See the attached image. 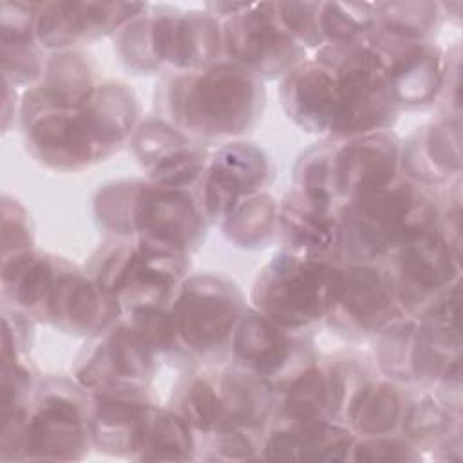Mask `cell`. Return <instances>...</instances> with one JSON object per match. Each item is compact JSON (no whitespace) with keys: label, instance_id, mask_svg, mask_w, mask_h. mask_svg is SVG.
<instances>
[{"label":"cell","instance_id":"cell-1","mask_svg":"<svg viewBox=\"0 0 463 463\" xmlns=\"http://www.w3.org/2000/svg\"><path fill=\"white\" fill-rule=\"evenodd\" d=\"M27 150L43 165L80 170L114 154L134 132L137 101L119 81L98 85L78 109L20 107Z\"/></svg>","mask_w":463,"mask_h":463},{"label":"cell","instance_id":"cell-2","mask_svg":"<svg viewBox=\"0 0 463 463\" xmlns=\"http://www.w3.org/2000/svg\"><path fill=\"white\" fill-rule=\"evenodd\" d=\"M439 206L430 186L409 177L347 203L336 217L335 253L345 264H374L407 241L438 226Z\"/></svg>","mask_w":463,"mask_h":463},{"label":"cell","instance_id":"cell-3","mask_svg":"<svg viewBox=\"0 0 463 463\" xmlns=\"http://www.w3.org/2000/svg\"><path fill=\"white\" fill-rule=\"evenodd\" d=\"M262 85L244 69L219 61L165 83V112L184 136L217 139L248 132L262 110Z\"/></svg>","mask_w":463,"mask_h":463},{"label":"cell","instance_id":"cell-4","mask_svg":"<svg viewBox=\"0 0 463 463\" xmlns=\"http://www.w3.org/2000/svg\"><path fill=\"white\" fill-rule=\"evenodd\" d=\"M99 224L121 239L145 237L188 253L204 235L206 219L197 201L179 188L121 181L98 192Z\"/></svg>","mask_w":463,"mask_h":463},{"label":"cell","instance_id":"cell-5","mask_svg":"<svg viewBox=\"0 0 463 463\" xmlns=\"http://www.w3.org/2000/svg\"><path fill=\"white\" fill-rule=\"evenodd\" d=\"M342 288V266L289 251L273 257L259 273L251 302L279 326L300 331L327 318Z\"/></svg>","mask_w":463,"mask_h":463},{"label":"cell","instance_id":"cell-6","mask_svg":"<svg viewBox=\"0 0 463 463\" xmlns=\"http://www.w3.org/2000/svg\"><path fill=\"white\" fill-rule=\"evenodd\" d=\"M92 394L63 378L42 382L5 459H81L92 447Z\"/></svg>","mask_w":463,"mask_h":463},{"label":"cell","instance_id":"cell-7","mask_svg":"<svg viewBox=\"0 0 463 463\" xmlns=\"http://www.w3.org/2000/svg\"><path fill=\"white\" fill-rule=\"evenodd\" d=\"M317 60L331 67L338 90V118L333 137L347 139L387 130L398 105L380 52L365 38L351 45H324Z\"/></svg>","mask_w":463,"mask_h":463},{"label":"cell","instance_id":"cell-8","mask_svg":"<svg viewBox=\"0 0 463 463\" xmlns=\"http://www.w3.org/2000/svg\"><path fill=\"white\" fill-rule=\"evenodd\" d=\"M246 311L242 295L222 275H194L183 280L168 306L181 360H212L232 344Z\"/></svg>","mask_w":463,"mask_h":463},{"label":"cell","instance_id":"cell-9","mask_svg":"<svg viewBox=\"0 0 463 463\" xmlns=\"http://www.w3.org/2000/svg\"><path fill=\"white\" fill-rule=\"evenodd\" d=\"M228 61L255 78H277L304 61V47L279 18L275 4H241L222 25Z\"/></svg>","mask_w":463,"mask_h":463},{"label":"cell","instance_id":"cell-10","mask_svg":"<svg viewBox=\"0 0 463 463\" xmlns=\"http://www.w3.org/2000/svg\"><path fill=\"white\" fill-rule=\"evenodd\" d=\"M96 338L78 360V383L90 394L146 398L156 373L154 349L125 320Z\"/></svg>","mask_w":463,"mask_h":463},{"label":"cell","instance_id":"cell-11","mask_svg":"<svg viewBox=\"0 0 463 463\" xmlns=\"http://www.w3.org/2000/svg\"><path fill=\"white\" fill-rule=\"evenodd\" d=\"M297 333L255 307L246 309L232 335V358L237 367L268 380L277 391L315 364L313 344Z\"/></svg>","mask_w":463,"mask_h":463},{"label":"cell","instance_id":"cell-12","mask_svg":"<svg viewBox=\"0 0 463 463\" xmlns=\"http://www.w3.org/2000/svg\"><path fill=\"white\" fill-rule=\"evenodd\" d=\"M402 166L400 139L383 130L347 137L331 145L329 183L340 208L365 197L398 177Z\"/></svg>","mask_w":463,"mask_h":463},{"label":"cell","instance_id":"cell-13","mask_svg":"<svg viewBox=\"0 0 463 463\" xmlns=\"http://www.w3.org/2000/svg\"><path fill=\"white\" fill-rule=\"evenodd\" d=\"M152 60L157 67L192 72L213 65L222 51V31L212 13L159 9L145 16Z\"/></svg>","mask_w":463,"mask_h":463},{"label":"cell","instance_id":"cell-14","mask_svg":"<svg viewBox=\"0 0 463 463\" xmlns=\"http://www.w3.org/2000/svg\"><path fill=\"white\" fill-rule=\"evenodd\" d=\"M407 317L391 271L376 264H344L338 300L329 313L331 327L345 335L380 333Z\"/></svg>","mask_w":463,"mask_h":463},{"label":"cell","instance_id":"cell-15","mask_svg":"<svg viewBox=\"0 0 463 463\" xmlns=\"http://www.w3.org/2000/svg\"><path fill=\"white\" fill-rule=\"evenodd\" d=\"M391 269L405 315L420 313L436 295L459 279V253L436 228L407 241L392 257Z\"/></svg>","mask_w":463,"mask_h":463},{"label":"cell","instance_id":"cell-16","mask_svg":"<svg viewBox=\"0 0 463 463\" xmlns=\"http://www.w3.org/2000/svg\"><path fill=\"white\" fill-rule=\"evenodd\" d=\"M369 43L380 52L398 109L430 103L443 87L447 58L429 40H400L373 27Z\"/></svg>","mask_w":463,"mask_h":463},{"label":"cell","instance_id":"cell-17","mask_svg":"<svg viewBox=\"0 0 463 463\" xmlns=\"http://www.w3.org/2000/svg\"><path fill=\"white\" fill-rule=\"evenodd\" d=\"M269 179V161L250 143L221 146L197 183L195 201L206 221L217 222L246 195L257 194Z\"/></svg>","mask_w":463,"mask_h":463},{"label":"cell","instance_id":"cell-18","mask_svg":"<svg viewBox=\"0 0 463 463\" xmlns=\"http://www.w3.org/2000/svg\"><path fill=\"white\" fill-rule=\"evenodd\" d=\"M353 389L345 367L315 362L277 389L275 423L342 421Z\"/></svg>","mask_w":463,"mask_h":463},{"label":"cell","instance_id":"cell-19","mask_svg":"<svg viewBox=\"0 0 463 463\" xmlns=\"http://www.w3.org/2000/svg\"><path fill=\"white\" fill-rule=\"evenodd\" d=\"M119 317V306L110 295L103 293L89 275L61 260L42 322L72 335L98 336L114 326Z\"/></svg>","mask_w":463,"mask_h":463},{"label":"cell","instance_id":"cell-20","mask_svg":"<svg viewBox=\"0 0 463 463\" xmlns=\"http://www.w3.org/2000/svg\"><path fill=\"white\" fill-rule=\"evenodd\" d=\"M141 9V4L121 2L42 4L34 25V40L45 49L67 51V47L81 40L99 38L116 31L136 18Z\"/></svg>","mask_w":463,"mask_h":463},{"label":"cell","instance_id":"cell-21","mask_svg":"<svg viewBox=\"0 0 463 463\" xmlns=\"http://www.w3.org/2000/svg\"><path fill=\"white\" fill-rule=\"evenodd\" d=\"M286 114L304 130L333 134L338 118V90L331 67L320 60L298 63L280 87Z\"/></svg>","mask_w":463,"mask_h":463},{"label":"cell","instance_id":"cell-22","mask_svg":"<svg viewBox=\"0 0 463 463\" xmlns=\"http://www.w3.org/2000/svg\"><path fill=\"white\" fill-rule=\"evenodd\" d=\"M356 434L342 421L275 423L266 434L262 458L347 461Z\"/></svg>","mask_w":463,"mask_h":463},{"label":"cell","instance_id":"cell-23","mask_svg":"<svg viewBox=\"0 0 463 463\" xmlns=\"http://www.w3.org/2000/svg\"><path fill=\"white\" fill-rule=\"evenodd\" d=\"M402 166L407 177L434 188L461 172L459 118H445L421 128L402 146Z\"/></svg>","mask_w":463,"mask_h":463},{"label":"cell","instance_id":"cell-24","mask_svg":"<svg viewBox=\"0 0 463 463\" xmlns=\"http://www.w3.org/2000/svg\"><path fill=\"white\" fill-rule=\"evenodd\" d=\"M92 447L109 456L136 459L150 409L146 398L92 394Z\"/></svg>","mask_w":463,"mask_h":463},{"label":"cell","instance_id":"cell-25","mask_svg":"<svg viewBox=\"0 0 463 463\" xmlns=\"http://www.w3.org/2000/svg\"><path fill=\"white\" fill-rule=\"evenodd\" d=\"M96 89L89 60L74 51H60L45 61L40 81L25 92L22 105L78 109L92 98Z\"/></svg>","mask_w":463,"mask_h":463},{"label":"cell","instance_id":"cell-26","mask_svg":"<svg viewBox=\"0 0 463 463\" xmlns=\"http://www.w3.org/2000/svg\"><path fill=\"white\" fill-rule=\"evenodd\" d=\"M279 232L289 253L326 259L336 250V217L315 210L295 190L279 208Z\"/></svg>","mask_w":463,"mask_h":463},{"label":"cell","instance_id":"cell-27","mask_svg":"<svg viewBox=\"0 0 463 463\" xmlns=\"http://www.w3.org/2000/svg\"><path fill=\"white\" fill-rule=\"evenodd\" d=\"M403 405V396L392 382L365 380L353 389L342 423L360 438L391 434L400 425Z\"/></svg>","mask_w":463,"mask_h":463},{"label":"cell","instance_id":"cell-28","mask_svg":"<svg viewBox=\"0 0 463 463\" xmlns=\"http://www.w3.org/2000/svg\"><path fill=\"white\" fill-rule=\"evenodd\" d=\"M195 432L175 411L150 405L137 461H188L195 458Z\"/></svg>","mask_w":463,"mask_h":463},{"label":"cell","instance_id":"cell-29","mask_svg":"<svg viewBox=\"0 0 463 463\" xmlns=\"http://www.w3.org/2000/svg\"><path fill=\"white\" fill-rule=\"evenodd\" d=\"M400 427L405 441L418 450H430L459 430V411L445 398L423 394L403 405Z\"/></svg>","mask_w":463,"mask_h":463},{"label":"cell","instance_id":"cell-30","mask_svg":"<svg viewBox=\"0 0 463 463\" xmlns=\"http://www.w3.org/2000/svg\"><path fill=\"white\" fill-rule=\"evenodd\" d=\"M226 237L241 248H260L279 230V206L269 194L242 197L221 221Z\"/></svg>","mask_w":463,"mask_h":463},{"label":"cell","instance_id":"cell-31","mask_svg":"<svg viewBox=\"0 0 463 463\" xmlns=\"http://www.w3.org/2000/svg\"><path fill=\"white\" fill-rule=\"evenodd\" d=\"M318 25L324 45H351L364 42L374 27L371 4H320Z\"/></svg>","mask_w":463,"mask_h":463},{"label":"cell","instance_id":"cell-32","mask_svg":"<svg viewBox=\"0 0 463 463\" xmlns=\"http://www.w3.org/2000/svg\"><path fill=\"white\" fill-rule=\"evenodd\" d=\"M439 25L436 4H378L374 27L400 40H429Z\"/></svg>","mask_w":463,"mask_h":463},{"label":"cell","instance_id":"cell-33","mask_svg":"<svg viewBox=\"0 0 463 463\" xmlns=\"http://www.w3.org/2000/svg\"><path fill=\"white\" fill-rule=\"evenodd\" d=\"M208 163V152L203 146L190 143L150 166L148 175L156 184L186 190L188 186L199 183Z\"/></svg>","mask_w":463,"mask_h":463},{"label":"cell","instance_id":"cell-34","mask_svg":"<svg viewBox=\"0 0 463 463\" xmlns=\"http://www.w3.org/2000/svg\"><path fill=\"white\" fill-rule=\"evenodd\" d=\"M192 141L174 125L163 119H146L143 121L130 137L132 152L137 161L148 170L163 157L170 156L172 152L190 145Z\"/></svg>","mask_w":463,"mask_h":463},{"label":"cell","instance_id":"cell-35","mask_svg":"<svg viewBox=\"0 0 463 463\" xmlns=\"http://www.w3.org/2000/svg\"><path fill=\"white\" fill-rule=\"evenodd\" d=\"M421 452L403 438L391 434L356 438L347 461H420Z\"/></svg>","mask_w":463,"mask_h":463},{"label":"cell","instance_id":"cell-36","mask_svg":"<svg viewBox=\"0 0 463 463\" xmlns=\"http://www.w3.org/2000/svg\"><path fill=\"white\" fill-rule=\"evenodd\" d=\"M2 67L4 81L9 85H25L40 81L45 63L36 52L33 42L2 43Z\"/></svg>","mask_w":463,"mask_h":463},{"label":"cell","instance_id":"cell-37","mask_svg":"<svg viewBox=\"0 0 463 463\" xmlns=\"http://www.w3.org/2000/svg\"><path fill=\"white\" fill-rule=\"evenodd\" d=\"M33 250V233L25 210L9 197L2 204V259Z\"/></svg>","mask_w":463,"mask_h":463}]
</instances>
